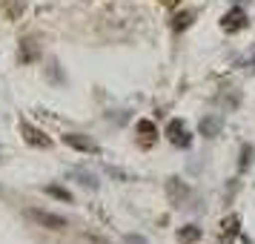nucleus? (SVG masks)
<instances>
[{
	"label": "nucleus",
	"instance_id": "nucleus-10",
	"mask_svg": "<svg viewBox=\"0 0 255 244\" xmlns=\"http://www.w3.org/2000/svg\"><path fill=\"white\" fill-rule=\"evenodd\" d=\"M247 164H253V147H244L241 150V170H247Z\"/></svg>",
	"mask_w": 255,
	"mask_h": 244
},
{
	"label": "nucleus",
	"instance_id": "nucleus-7",
	"mask_svg": "<svg viewBox=\"0 0 255 244\" xmlns=\"http://www.w3.org/2000/svg\"><path fill=\"white\" fill-rule=\"evenodd\" d=\"M198 236H201V230H198V227H192V224L181 230V239H184V242H195Z\"/></svg>",
	"mask_w": 255,
	"mask_h": 244
},
{
	"label": "nucleus",
	"instance_id": "nucleus-5",
	"mask_svg": "<svg viewBox=\"0 0 255 244\" xmlns=\"http://www.w3.org/2000/svg\"><path fill=\"white\" fill-rule=\"evenodd\" d=\"M20 129L26 132V141H29L32 147H49V138H46V135H43L37 127H32L29 121H20Z\"/></svg>",
	"mask_w": 255,
	"mask_h": 244
},
{
	"label": "nucleus",
	"instance_id": "nucleus-3",
	"mask_svg": "<svg viewBox=\"0 0 255 244\" xmlns=\"http://www.w3.org/2000/svg\"><path fill=\"white\" fill-rule=\"evenodd\" d=\"M63 144H69V147H75V150H81V152H98V144L92 138H86V135H78V132H66Z\"/></svg>",
	"mask_w": 255,
	"mask_h": 244
},
{
	"label": "nucleus",
	"instance_id": "nucleus-9",
	"mask_svg": "<svg viewBox=\"0 0 255 244\" xmlns=\"http://www.w3.org/2000/svg\"><path fill=\"white\" fill-rule=\"evenodd\" d=\"M235 233H238V216H232L230 219V233H224V244H230Z\"/></svg>",
	"mask_w": 255,
	"mask_h": 244
},
{
	"label": "nucleus",
	"instance_id": "nucleus-13",
	"mask_svg": "<svg viewBox=\"0 0 255 244\" xmlns=\"http://www.w3.org/2000/svg\"><path fill=\"white\" fill-rule=\"evenodd\" d=\"M253 66H255V60H253Z\"/></svg>",
	"mask_w": 255,
	"mask_h": 244
},
{
	"label": "nucleus",
	"instance_id": "nucleus-2",
	"mask_svg": "<svg viewBox=\"0 0 255 244\" xmlns=\"http://www.w3.org/2000/svg\"><path fill=\"white\" fill-rule=\"evenodd\" d=\"M166 138L172 141L175 147H189V144H192V138H189V132H186V127L181 124V121H169V127H166Z\"/></svg>",
	"mask_w": 255,
	"mask_h": 244
},
{
	"label": "nucleus",
	"instance_id": "nucleus-4",
	"mask_svg": "<svg viewBox=\"0 0 255 244\" xmlns=\"http://www.w3.org/2000/svg\"><path fill=\"white\" fill-rule=\"evenodd\" d=\"M244 26H247V14H244L241 6H235V9L224 17V29H227V32H241Z\"/></svg>",
	"mask_w": 255,
	"mask_h": 244
},
{
	"label": "nucleus",
	"instance_id": "nucleus-8",
	"mask_svg": "<svg viewBox=\"0 0 255 244\" xmlns=\"http://www.w3.org/2000/svg\"><path fill=\"white\" fill-rule=\"evenodd\" d=\"M46 193L55 196V198H60V201H72V196L66 193V190H60V187H46Z\"/></svg>",
	"mask_w": 255,
	"mask_h": 244
},
{
	"label": "nucleus",
	"instance_id": "nucleus-12",
	"mask_svg": "<svg viewBox=\"0 0 255 244\" xmlns=\"http://www.w3.org/2000/svg\"><path fill=\"white\" fill-rule=\"evenodd\" d=\"M138 129H140V132H155V127H152L149 121H140V124H138Z\"/></svg>",
	"mask_w": 255,
	"mask_h": 244
},
{
	"label": "nucleus",
	"instance_id": "nucleus-11",
	"mask_svg": "<svg viewBox=\"0 0 255 244\" xmlns=\"http://www.w3.org/2000/svg\"><path fill=\"white\" fill-rule=\"evenodd\" d=\"M127 244H146L143 236H127Z\"/></svg>",
	"mask_w": 255,
	"mask_h": 244
},
{
	"label": "nucleus",
	"instance_id": "nucleus-1",
	"mask_svg": "<svg viewBox=\"0 0 255 244\" xmlns=\"http://www.w3.org/2000/svg\"><path fill=\"white\" fill-rule=\"evenodd\" d=\"M26 216L35 221L37 227H46V230H66V219H63V216H58V213L29 207V210H26Z\"/></svg>",
	"mask_w": 255,
	"mask_h": 244
},
{
	"label": "nucleus",
	"instance_id": "nucleus-6",
	"mask_svg": "<svg viewBox=\"0 0 255 244\" xmlns=\"http://www.w3.org/2000/svg\"><path fill=\"white\" fill-rule=\"evenodd\" d=\"M201 132H204V135H207V138H215V135H218L221 132V121L218 118H204V121H201Z\"/></svg>",
	"mask_w": 255,
	"mask_h": 244
}]
</instances>
